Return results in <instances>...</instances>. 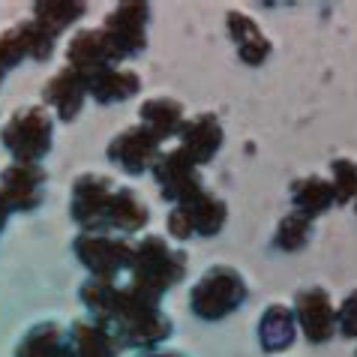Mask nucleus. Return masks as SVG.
<instances>
[{"mask_svg":"<svg viewBox=\"0 0 357 357\" xmlns=\"http://www.w3.org/2000/svg\"><path fill=\"white\" fill-rule=\"evenodd\" d=\"M162 297L142 289L135 282L121 285V301L105 327L114 333L121 345H132V349H153L162 340L172 336V321L160 306Z\"/></svg>","mask_w":357,"mask_h":357,"instance_id":"nucleus-1","label":"nucleus"},{"mask_svg":"<svg viewBox=\"0 0 357 357\" xmlns=\"http://www.w3.org/2000/svg\"><path fill=\"white\" fill-rule=\"evenodd\" d=\"M183 273H186V252L172 246L165 237L147 234L132 243V264H130L132 280L130 282L162 297L174 282L183 280Z\"/></svg>","mask_w":357,"mask_h":357,"instance_id":"nucleus-2","label":"nucleus"},{"mask_svg":"<svg viewBox=\"0 0 357 357\" xmlns=\"http://www.w3.org/2000/svg\"><path fill=\"white\" fill-rule=\"evenodd\" d=\"M0 142L15 162H36L54 144V117L45 105H27L9 117L0 130Z\"/></svg>","mask_w":357,"mask_h":357,"instance_id":"nucleus-3","label":"nucleus"},{"mask_svg":"<svg viewBox=\"0 0 357 357\" xmlns=\"http://www.w3.org/2000/svg\"><path fill=\"white\" fill-rule=\"evenodd\" d=\"M243 301H246V282H243V276L228 264L207 267V273L195 282V289L190 294L192 312L204 321L225 319V315L234 312Z\"/></svg>","mask_w":357,"mask_h":357,"instance_id":"nucleus-4","label":"nucleus"},{"mask_svg":"<svg viewBox=\"0 0 357 357\" xmlns=\"http://www.w3.org/2000/svg\"><path fill=\"white\" fill-rule=\"evenodd\" d=\"M73 250L91 276L96 280H117L132 264V241L114 237L108 231H82L75 237Z\"/></svg>","mask_w":357,"mask_h":357,"instance_id":"nucleus-5","label":"nucleus"},{"mask_svg":"<svg viewBox=\"0 0 357 357\" xmlns=\"http://www.w3.org/2000/svg\"><path fill=\"white\" fill-rule=\"evenodd\" d=\"M117 183L105 174H82L73 183V220L84 231H112V207H114Z\"/></svg>","mask_w":357,"mask_h":357,"instance_id":"nucleus-6","label":"nucleus"},{"mask_svg":"<svg viewBox=\"0 0 357 357\" xmlns=\"http://www.w3.org/2000/svg\"><path fill=\"white\" fill-rule=\"evenodd\" d=\"M147 22H151V6L142 0L117 3V9L105 15L102 36L108 39V48L117 57V63L126 57H138L147 48Z\"/></svg>","mask_w":357,"mask_h":357,"instance_id":"nucleus-7","label":"nucleus"},{"mask_svg":"<svg viewBox=\"0 0 357 357\" xmlns=\"http://www.w3.org/2000/svg\"><path fill=\"white\" fill-rule=\"evenodd\" d=\"M54 33H48L36 18L18 22L15 27H9L6 33H0V84H3L6 73L13 66H18L24 57L33 61H45L54 52Z\"/></svg>","mask_w":357,"mask_h":357,"instance_id":"nucleus-8","label":"nucleus"},{"mask_svg":"<svg viewBox=\"0 0 357 357\" xmlns=\"http://www.w3.org/2000/svg\"><path fill=\"white\" fill-rule=\"evenodd\" d=\"M160 156H162V142L142 123L126 126L123 132H117L108 142V160L121 165L126 174H144L147 168L156 165Z\"/></svg>","mask_w":357,"mask_h":357,"instance_id":"nucleus-9","label":"nucleus"},{"mask_svg":"<svg viewBox=\"0 0 357 357\" xmlns=\"http://www.w3.org/2000/svg\"><path fill=\"white\" fill-rule=\"evenodd\" d=\"M153 177H156V183H160L165 202H172V204H186V202H192L195 195L204 192V181H202V174H198V165L192 160H186L177 147L174 151H165L160 160H156Z\"/></svg>","mask_w":357,"mask_h":357,"instance_id":"nucleus-10","label":"nucleus"},{"mask_svg":"<svg viewBox=\"0 0 357 357\" xmlns=\"http://www.w3.org/2000/svg\"><path fill=\"white\" fill-rule=\"evenodd\" d=\"M291 312H294V321L301 324V331L310 342L321 345V342H331L336 336V306L321 285L297 291Z\"/></svg>","mask_w":357,"mask_h":357,"instance_id":"nucleus-11","label":"nucleus"},{"mask_svg":"<svg viewBox=\"0 0 357 357\" xmlns=\"http://www.w3.org/2000/svg\"><path fill=\"white\" fill-rule=\"evenodd\" d=\"M45 172L36 162H13L0 174V195L6 198L9 211H33L43 202Z\"/></svg>","mask_w":357,"mask_h":357,"instance_id":"nucleus-12","label":"nucleus"},{"mask_svg":"<svg viewBox=\"0 0 357 357\" xmlns=\"http://www.w3.org/2000/svg\"><path fill=\"white\" fill-rule=\"evenodd\" d=\"M84 99H87V82L73 66H63L61 73H54V78H48V84L43 87V105L52 108L61 121L78 117Z\"/></svg>","mask_w":357,"mask_h":357,"instance_id":"nucleus-13","label":"nucleus"},{"mask_svg":"<svg viewBox=\"0 0 357 357\" xmlns=\"http://www.w3.org/2000/svg\"><path fill=\"white\" fill-rule=\"evenodd\" d=\"M177 138H181L177 151H181L186 160H192L195 165H204V162H211L216 151L222 147V123L216 114H198L183 123V130L177 132Z\"/></svg>","mask_w":357,"mask_h":357,"instance_id":"nucleus-14","label":"nucleus"},{"mask_svg":"<svg viewBox=\"0 0 357 357\" xmlns=\"http://www.w3.org/2000/svg\"><path fill=\"white\" fill-rule=\"evenodd\" d=\"M66 57H69V66L78 69L84 78L99 73V69H105V66H117V57L112 54V48H108L102 27H84V31H78L73 39H69Z\"/></svg>","mask_w":357,"mask_h":357,"instance_id":"nucleus-15","label":"nucleus"},{"mask_svg":"<svg viewBox=\"0 0 357 357\" xmlns=\"http://www.w3.org/2000/svg\"><path fill=\"white\" fill-rule=\"evenodd\" d=\"M66 331L73 357H117V351H121V342L114 340V333L93 319H78Z\"/></svg>","mask_w":357,"mask_h":357,"instance_id":"nucleus-16","label":"nucleus"},{"mask_svg":"<svg viewBox=\"0 0 357 357\" xmlns=\"http://www.w3.org/2000/svg\"><path fill=\"white\" fill-rule=\"evenodd\" d=\"M225 24H228V36L234 39L237 54H241L243 63L259 66V63H264L267 57H271V39L259 31V24H255L246 13H237V9L234 13H228Z\"/></svg>","mask_w":357,"mask_h":357,"instance_id":"nucleus-17","label":"nucleus"},{"mask_svg":"<svg viewBox=\"0 0 357 357\" xmlns=\"http://www.w3.org/2000/svg\"><path fill=\"white\" fill-rule=\"evenodd\" d=\"M87 96H93L96 102L102 105H112V102H123V99H130L138 93V75L132 69H121V66H105L99 69V73L87 75Z\"/></svg>","mask_w":357,"mask_h":357,"instance_id":"nucleus-18","label":"nucleus"},{"mask_svg":"<svg viewBox=\"0 0 357 357\" xmlns=\"http://www.w3.org/2000/svg\"><path fill=\"white\" fill-rule=\"evenodd\" d=\"M142 126H147L160 142H165V138H172L183 130L186 123V112L183 105L177 102V99L172 96H153L147 99V102H142Z\"/></svg>","mask_w":357,"mask_h":357,"instance_id":"nucleus-19","label":"nucleus"},{"mask_svg":"<svg viewBox=\"0 0 357 357\" xmlns=\"http://www.w3.org/2000/svg\"><path fill=\"white\" fill-rule=\"evenodd\" d=\"M291 202H294V211L315 220L319 213L331 211L336 204V192H333V183L327 177L319 174H310V177H297L291 183Z\"/></svg>","mask_w":357,"mask_h":357,"instance_id":"nucleus-20","label":"nucleus"},{"mask_svg":"<svg viewBox=\"0 0 357 357\" xmlns=\"http://www.w3.org/2000/svg\"><path fill=\"white\" fill-rule=\"evenodd\" d=\"M15 357H73V351H69V331L54 321L36 324L22 340Z\"/></svg>","mask_w":357,"mask_h":357,"instance_id":"nucleus-21","label":"nucleus"},{"mask_svg":"<svg viewBox=\"0 0 357 357\" xmlns=\"http://www.w3.org/2000/svg\"><path fill=\"white\" fill-rule=\"evenodd\" d=\"M294 312L285 303L267 306L259 321V340L264 351H285L294 340Z\"/></svg>","mask_w":357,"mask_h":357,"instance_id":"nucleus-22","label":"nucleus"},{"mask_svg":"<svg viewBox=\"0 0 357 357\" xmlns=\"http://www.w3.org/2000/svg\"><path fill=\"white\" fill-rule=\"evenodd\" d=\"M174 207V204H172ZM177 207H183L186 216H190V222H192V234H202V237H211L216 231H222V225H225V216H228V207L220 195H213V192H202V195H195L192 202H186V204H177Z\"/></svg>","mask_w":357,"mask_h":357,"instance_id":"nucleus-23","label":"nucleus"},{"mask_svg":"<svg viewBox=\"0 0 357 357\" xmlns=\"http://www.w3.org/2000/svg\"><path fill=\"white\" fill-rule=\"evenodd\" d=\"M151 220L147 204L138 198L130 186H117L114 207H112V231L121 234H135L138 228H144V222Z\"/></svg>","mask_w":357,"mask_h":357,"instance_id":"nucleus-24","label":"nucleus"},{"mask_svg":"<svg viewBox=\"0 0 357 357\" xmlns=\"http://www.w3.org/2000/svg\"><path fill=\"white\" fill-rule=\"evenodd\" d=\"M84 15V3L82 0H39L33 3V15L48 33L61 36L66 27H73L78 18Z\"/></svg>","mask_w":357,"mask_h":357,"instance_id":"nucleus-25","label":"nucleus"},{"mask_svg":"<svg viewBox=\"0 0 357 357\" xmlns=\"http://www.w3.org/2000/svg\"><path fill=\"white\" fill-rule=\"evenodd\" d=\"M310 237H312V220L310 216H303V213H285L280 225H276V234H273V246L276 250H282V252H297V250H303L306 243H310Z\"/></svg>","mask_w":357,"mask_h":357,"instance_id":"nucleus-26","label":"nucleus"},{"mask_svg":"<svg viewBox=\"0 0 357 357\" xmlns=\"http://www.w3.org/2000/svg\"><path fill=\"white\" fill-rule=\"evenodd\" d=\"M331 183H333V192H336V204H349V202H357V162L340 160L331 162Z\"/></svg>","mask_w":357,"mask_h":357,"instance_id":"nucleus-27","label":"nucleus"},{"mask_svg":"<svg viewBox=\"0 0 357 357\" xmlns=\"http://www.w3.org/2000/svg\"><path fill=\"white\" fill-rule=\"evenodd\" d=\"M336 331L349 340H357V291L342 297V303L336 306Z\"/></svg>","mask_w":357,"mask_h":357,"instance_id":"nucleus-28","label":"nucleus"},{"mask_svg":"<svg viewBox=\"0 0 357 357\" xmlns=\"http://www.w3.org/2000/svg\"><path fill=\"white\" fill-rule=\"evenodd\" d=\"M9 213H13V211H9L6 198H3V195H0V231H3V225H6V220H9Z\"/></svg>","mask_w":357,"mask_h":357,"instance_id":"nucleus-29","label":"nucleus"},{"mask_svg":"<svg viewBox=\"0 0 357 357\" xmlns=\"http://www.w3.org/2000/svg\"><path fill=\"white\" fill-rule=\"evenodd\" d=\"M147 357H177V354H147Z\"/></svg>","mask_w":357,"mask_h":357,"instance_id":"nucleus-30","label":"nucleus"},{"mask_svg":"<svg viewBox=\"0 0 357 357\" xmlns=\"http://www.w3.org/2000/svg\"><path fill=\"white\" fill-rule=\"evenodd\" d=\"M354 211H357V204H354Z\"/></svg>","mask_w":357,"mask_h":357,"instance_id":"nucleus-31","label":"nucleus"}]
</instances>
